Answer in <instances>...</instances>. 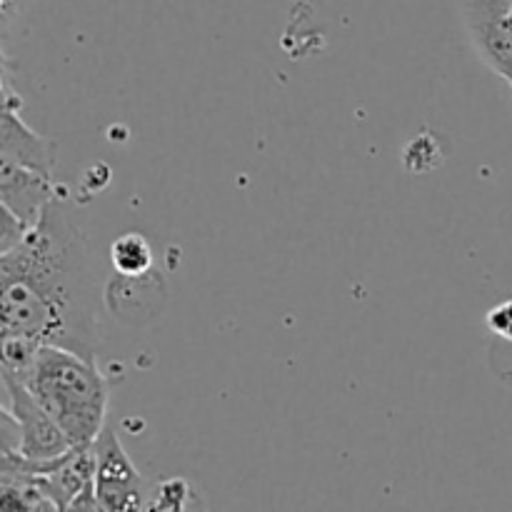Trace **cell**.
<instances>
[{"label": "cell", "mask_w": 512, "mask_h": 512, "mask_svg": "<svg viewBox=\"0 0 512 512\" xmlns=\"http://www.w3.org/2000/svg\"><path fill=\"white\" fill-rule=\"evenodd\" d=\"M485 323H488L490 333L512 343V298L490 308V313L485 315Z\"/></svg>", "instance_id": "obj_9"}, {"label": "cell", "mask_w": 512, "mask_h": 512, "mask_svg": "<svg viewBox=\"0 0 512 512\" xmlns=\"http://www.w3.org/2000/svg\"><path fill=\"white\" fill-rule=\"evenodd\" d=\"M3 385V450H15L23 458L45 463L73 448L63 430L40 408L20 380L0 375Z\"/></svg>", "instance_id": "obj_3"}, {"label": "cell", "mask_w": 512, "mask_h": 512, "mask_svg": "<svg viewBox=\"0 0 512 512\" xmlns=\"http://www.w3.org/2000/svg\"><path fill=\"white\" fill-rule=\"evenodd\" d=\"M193 498V493H190L188 483L180 478H173V480H165L163 485H158V488L153 490V498H150L148 508L153 510H183L185 505H188V500Z\"/></svg>", "instance_id": "obj_7"}, {"label": "cell", "mask_w": 512, "mask_h": 512, "mask_svg": "<svg viewBox=\"0 0 512 512\" xmlns=\"http://www.w3.org/2000/svg\"><path fill=\"white\" fill-rule=\"evenodd\" d=\"M95 493L100 510H138L143 505V478L125 453L113 428L105 425L95 438Z\"/></svg>", "instance_id": "obj_4"}, {"label": "cell", "mask_w": 512, "mask_h": 512, "mask_svg": "<svg viewBox=\"0 0 512 512\" xmlns=\"http://www.w3.org/2000/svg\"><path fill=\"white\" fill-rule=\"evenodd\" d=\"M15 3H20V0H0V5H3V25H5V28L10 25V18H13V13H15Z\"/></svg>", "instance_id": "obj_10"}, {"label": "cell", "mask_w": 512, "mask_h": 512, "mask_svg": "<svg viewBox=\"0 0 512 512\" xmlns=\"http://www.w3.org/2000/svg\"><path fill=\"white\" fill-rule=\"evenodd\" d=\"M510 18H512V0H510Z\"/></svg>", "instance_id": "obj_11"}, {"label": "cell", "mask_w": 512, "mask_h": 512, "mask_svg": "<svg viewBox=\"0 0 512 512\" xmlns=\"http://www.w3.org/2000/svg\"><path fill=\"white\" fill-rule=\"evenodd\" d=\"M110 263L125 278H140L153 265V248L140 233H125L110 245Z\"/></svg>", "instance_id": "obj_6"}, {"label": "cell", "mask_w": 512, "mask_h": 512, "mask_svg": "<svg viewBox=\"0 0 512 512\" xmlns=\"http://www.w3.org/2000/svg\"><path fill=\"white\" fill-rule=\"evenodd\" d=\"M0 330L98 358L103 320L93 255L60 195L15 248L0 253Z\"/></svg>", "instance_id": "obj_1"}, {"label": "cell", "mask_w": 512, "mask_h": 512, "mask_svg": "<svg viewBox=\"0 0 512 512\" xmlns=\"http://www.w3.org/2000/svg\"><path fill=\"white\" fill-rule=\"evenodd\" d=\"M3 208V205H0ZM33 228L30 223H25L23 218H18V215L13 213V210L3 208V230H0V253H5V250L15 248V245L20 243V240L28 235V230Z\"/></svg>", "instance_id": "obj_8"}, {"label": "cell", "mask_w": 512, "mask_h": 512, "mask_svg": "<svg viewBox=\"0 0 512 512\" xmlns=\"http://www.w3.org/2000/svg\"><path fill=\"white\" fill-rule=\"evenodd\" d=\"M463 18L483 63L512 88L510 0H463Z\"/></svg>", "instance_id": "obj_5"}, {"label": "cell", "mask_w": 512, "mask_h": 512, "mask_svg": "<svg viewBox=\"0 0 512 512\" xmlns=\"http://www.w3.org/2000/svg\"><path fill=\"white\" fill-rule=\"evenodd\" d=\"M20 383L73 445H90L103 433L110 390L95 360L58 345H40Z\"/></svg>", "instance_id": "obj_2"}]
</instances>
